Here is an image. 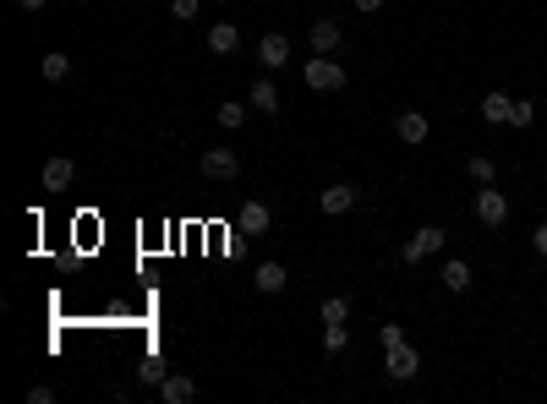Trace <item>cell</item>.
<instances>
[{
	"label": "cell",
	"mask_w": 547,
	"mask_h": 404,
	"mask_svg": "<svg viewBox=\"0 0 547 404\" xmlns=\"http://www.w3.org/2000/svg\"><path fill=\"white\" fill-rule=\"evenodd\" d=\"M197 11H203V0H170V16H175V22H197Z\"/></svg>",
	"instance_id": "obj_25"
},
{
	"label": "cell",
	"mask_w": 547,
	"mask_h": 404,
	"mask_svg": "<svg viewBox=\"0 0 547 404\" xmlns=\"http://www.w3.org/2000/svg\"><path fill=\"white\" fill-rule=\"evenodd\" d=\"M27 404H55V388H49V383H33V388H27Z\"/></svg>",
	"instance_id": "obj_27"
},
{
	"label": "cell",
	"mask_w": 547,
	"mask_h": 404,
	"mask_svg": "<svg viewBox=\"0 0 547 404\" xmlns=\"http://www.w3.org/2000/svg\"><path fill=\"white\" fill-rule=\"evenodd\" d=\"M307 44H312V55H340L345 27H340L334 16H318V22H312V33H307Z\"/></svg>",
	"instance_id": "obj_5"
},
{
	"label": "cell",
	"mask_w": 547,
	"mask_h": 404,
	"mask_svg": "<svg viewBox=\"0 0 547 404\" xmlns=\"http://www.w3.org/2000/svg\"><path fill=\"white\" fill-rule=\"evenodd\" d=\"M356 11H367V16H373V11H384V0H356Z\"/></svg>",
	"instance_id": "obj_29"
},
{
	"label": "cell",
	"mask_w": 547,
	"mask_h": 404,
	"mask_svg": "<svg viewBox=\"0 0 547 404\" xmlns=\"http://www.w3.org/2000/svg\"><path fill=\"white\" fill-rule=\"evenodd\" d=\"M214 5H230V0H214Z\"/></svg>",
	"instance_id": "obj_31"
},
{
	"label": "cell",
	"mask_w": 547,
	"mask_h": 404,
	"mask_svg": "<svg viewBox=\"0 0 547 404\" xmlns=\"http://www.w3.org/2000/svg\"><path fill=\"white\" fill-rule=\"evenodd\" d=\"M477 219H482L488 230H499V224L510 219V197H504L499 186H482V192H477Z\"/></svg>",
	"instance_id": "obj_7"
},
{
	"label": "cell",
	"mask_w": 547,
	"mask_h": 404,
	"mask_svg": "<svg viewBox=\"0 0 547 404\" xmlns=\"http://www.w3.org/2000/svg\"><path fill=\"white\" fill-rule=\"evenodd\" d=\"M137 378H142L148 388H159V383H164V361H159V356H148V361L137 367Z\"/></svg>",
	"instance_id": "obj_23"
},
{
	"label": "cell",
	"mask_w": 547,
	"mask_h": 404,
	"mask_svg": "<svg viewBox=\"0 0 547 404\" xmlns=\"http://www.w3.org/2000/svg\"><path fill=\"white\" fill-rule=\"evenodd\" d=\"M531 252H537V257H547V219L531 230Z\"/></svg>",
	"instance_id": "obj_28"
},
{
	"label": "cell",
	"mask_w": 547,
	"mask_h": 404,
	"mask_svg": "<svg viewBox=\"0 0 547 404\" xmlns=\"http://www.w3.org/2000/svg\"><path fill=\"white\" fill-rule=\"evenodd\" d=\"M258 60H263L268 71L290 66V38H285V33H263V38H258Z\"/></svg>",
	"instance_id": "obj_9"
},
{
	"label": "cell",
	"mask_w": 547,
	"mask_h": 404,
	"mask_svg": "<svg viewBox=\"0 0 547 404\" xmlns=\"http://www.w3.org/2000/svg\"><path fill=\"white\" fill-rule=\"evenodd\" d=\"M384 372H389L394 383H411V378L422 372V350H416L411 339H400V345H389V350H384Z\"/></svg>",
	"instance_id": "obj_3"
},
{
	"label": "cell",
	"mask_w": 547,
	"mask_h": 404,
	"mask_svg": "<svg viewBox=\"0 0 547 404\" xmlns=\"http://www.w3.org/2000/svg\"><path fill=\"white\" fill-rule=\"evenodd\" d=\"M318 208H323L329 219L351 213V208H356V186H345V181H340V186H323V192H318Z\"/></svg>",
	"instance_id": "obj_10"
},
{
	"label": "cell",
	"mask_w": 547,
	"mask_h": 404,
	"mask_svg": "<svg viewBox=\"0 0 547 404\" xmlns=\"http://www.w3.org/2000/svg\"><path fill=\"white\" fill-rule=\"evenodd\" d=\"M159 399H164V404H192V399H197V383H192L186 372H164V383H159Z\"/></svg>",
	"instance_id": "obj_11"
},
{
	"label": "cell",
	"mask_w": 547,
	"mask_h": 404,
	"mask_svg": "<svg viewBox=\"0 0 547 404\" xmlns=\"http://www.w3.org/2000/svg\"><path fill=\"white\" fill-rule=\"evenodd\" d=\"M197 170H203L208 181H236V175H241V159H236L230 148H203Z\"/></svg>",
	"instance_id": "obj_4"
},
{
	"label": "cell",
	"mask_w": 547,
	"mask_h": 404,
	"mask_svg": "<svg viewBox=\"0 0 547 404\" xmlns=\"http://www.w3.org/2000/svg\"><path fill=\"white\" fill-rule=\"evenodd\" d=\"M71 181H77V164H71V159H49V164H44V192H66Z\"/></svg>",
	"instance_id": "obj_17"
},
{
	"label": "cell",
	"mask_w": 547,
	"mask_h": 404,
	"mask_svg": "<svg viewBox=\"0 0 547 404\" xmlns=\"http://www.w3.org/2000/svg\"><path fill=\"white\" fill-rule=\"evenodd\" d=\"M252 285H258L263 295H279V290L290 285V274H285V263H274V257H268V263H258V268H252Z\"/></svg>",
	"instance_id": "obj_12"
},
{
	"label": "cell",
	"mask_w": 547,
	"mask_h": 404,
	"mask_svg": "<svg viewBox=\"0 0 547 404\" xmlns=\"http://www.w3.org/2000/svg\"><path fill=\"white\" fill-rule=\"evenodd\" d=\"M345 345H351V328H345V323H323V350H329V356H340Z\"/></svg>",
	"instance_id": "obj_22"
},
{
	"label": "cell",
	"mask_w": 547,
	"mask_h": 404,
	"mask_svg": "<svg viewBox=\"0 0 547 404\" xmlns=\"http://www.w3.org/2000/svg\"><path fill=\"white\" fill-rule=\"evenodd\" d=\"M241 49V27L236 22H214L208 27V55H236Z\"/></svg>",
	"instance_id": "obj_13"
},
{
	"label": "cell",
	"mask_w": 547,
	"mask_h": 404,
	"mask_svg": "<svg viewBox=\"0 0 547 404\" xmlns=\"http://www.w3.org/2000/svg\"><path fill=\"white\" fill-rule=\"evenodd\" d=\"M466 175H471L477 186H493V181H499V164H493L488 153H471V159H466Z\"/></svg>",
	"instance_id": "obj_19"
},
{
	"label": "cell",
	"mask_w": 547,
	"mask_h": 404,
	"mask_svg": "<svg viewBox=\"0 0 547 404\" xmlns=\"http://www.w3.org/2000/svg\"><path fill=\"white\" fill-rule=\"evenodd\" d=\"M268 224H274V208H268V202H258V197L241 202V213H236V230H241V235H268Z\"/></svg>",
	"instance_id": "obj_8"
},
{
	"label": "cell",
	"mask_w": 547,
	"mask_h": 404,
	"mask_svg": "<svg viewBox=\"0 0 547 404\" xmlns=\"http://www.w3.org/2000/svg\"><path fill=\"white\" fill-rule=\"evenodd\" d=\"M438 279H444V290H449V295H466V290H471V263H466V257H449Z\"/></svg>",
	"instance_id": "obj_14"
},
{
	"label": "cell",
	"mask_w": 547,
	"mask_h": 404,
	"mask_svg": "<svg viewBox=\"0 0 547 404\" xmlns=\"http://www.w3.org/2000/svg\"><path fill=\"white\" fill-rule=\"evenodd\" d=\"M510 109H515V98H510L504 88H493V93L482 98V120H493V126H510Z\"/></svg>",
	"instance_id": "obj_16"
},
{
	"label": "cell",
	"mask_w": 547,
	"mask_h": 404,
	"mask_svg": "<svg viewBox=\"0 0 547 404\" xmlns=\"http://www.w3.org/2000/svg\"><path fill=\"white\" fill-rule=\"evenodd\" d=\"M16 5H22V11H44L49 0H16Z\"/></svg>",
	"instance_id": "obj_30"
},
{
	"label": "cell",
	"mask_w": 547,
	"mask_h": 404,
	"mask_svg": "<svg viewBox=\"0 0 547 404\" xmlns=\"http://www.w3.org/2000/svg\"><path fill=\"white\" fill-rule=\"evenodd\" d=\"M241 120H247V104H219V126L225 131H236Z\"/></svg>",
	"instance_id": "obj_24"
},
{
	"label": "cell",
	"mask_w": 547,
	"mask_h": 404,
	"mask_svg": "<svg viewBox=\"0 0 547 404\" xmlns=\"http://www.w3.org/2000/svg\"><path fill=\"white\" fill-rule=\"evenodd\" d=\"M38 71H44L49 82H66V77H71V55H66V49H49V55L38 60Z\"/></svg>",
	"instance_id": "obj_18"
},
{
	"label": "cell",
	"mask_w": 547,
	"mask_h": 404,
	"mask_svg": "<svg viewBox=\"0 0 547 404\" xmlns=\"http://www.w3.org/2000/svg\"><path fill=\"white\" fill-rule=\"evenodd\" d=\"M427 131H433V120H427L422 109H400V115H394V137H400L405 148H422Z\"/></svg>",
	"instance_id": "obj_6"
},
{
	"label": "cell",
	"mask_w": 547,
	"mask_h": 404,
	"mask_svg": "<svg viewBox=\"0 0 547 404\" xmlns=\"http://www.w3.org/2000/svg\"><path fill=\"white\" fill-rule=\"evenodd\" d=\"M247 104H252L258 115H279V88H274L268 77H258V82H252V98H247Z\"/></svg>",
	"instance_id": "obj_15"
},
{
	"label": "cell",
	"mask_w": 547,
	"mask_h": 404,
	"mask_svg": "<svg viewBox=\"0 0 547 404\" xmlns=\"http://www.w3.org/2000/svg\"><path fill=\"white\" fill-rule=\"evenodd\" d=\"M301 77H307V88H312V93H340L351 71H345L334 55H318V60H307V71H301Z\"/></svg>",
	"instance_id": "obj_1"
},
{
	"label": "cell",
	"mask_w": 547,
	"mask_h": 404,
	"mask_svg": "<svg viewBox=\"0 0 547 404\" xmlns=\"http://www.w3.org/2000/svg\"><path fill=\"white\" fill-rule=\"evenodd\" d=\"M378 339H384V350H389V345L405 339V328H400V323H378Z\"/></svg>",
	"instance_id": "obj_26"
},
{
	"label": "cell",
	"mask_w": 547,
	"mask_h": 404,
	"mask_svg": "<svg viewBox=\"0 0 547 404\" xmlns=\"http://www.w3.org/2000/svg\"><path fill=\"white\" fill-rule=\"evenodd\" d=\"M318 317H323V323H345V317H351V301H345V295H323Z\"/></svg>",
	"instance_id": "obj_21"
},
{
	"label": "cell",
	"mask_w": 547,
	"mask_h": 404,
	"mask_svg": "<svg viewBox=\"0 0 547 404\" xmlns=\"http://www.w3.org/2000/svg\"><path fill=\"white\" fill-rule=\"evenodd\" d=\"M444 246H449V230H438V224H422V230H416V235L400 246V257H405V263H427V257H438Z\"/></svg>",
	"instance_id": "obj_2"
},
{
	"label": "cell",
	"mask_w": 547,
	"mask_h": 404,
	"mask_svg": "<svg viewBox=\"0 0 547 404\" xmlns=\"http://www.w3.org/2000/svg\"><path fill=\"white\" fill-rule=\"evenodd\" d=\"M510 126H515V131H531V126H537V104H531V98H515Z\"/></svg>",
	"instance_id": "obj_20"
}]
</instances>
